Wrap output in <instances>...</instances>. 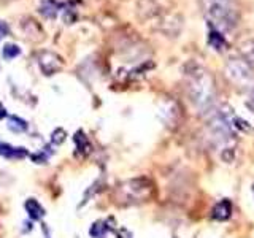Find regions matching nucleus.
Instances as JSON below:
<instances>
[{
	"instance_id": "4468645a",
	"label": "nucleus",
	"mask_w": 254,
	"mask_h": 238,
	"mask_svg": "<svg viewBox=\"0 0 254 238\" xmlns=\"http://www.w3.org/2000/svg\"><path fill=\"white\" fill-rule=\"evenodd\" d=\"M170 105H172V102L169 100V103H167V107H162L161 108V116H165L164 118V122L169 125V124H175L177 122V118H178V111L177 110H172L170 108Z\"/></svg>"
},
{
	"instance_id": "f257e3e1",
	"label": "nucleus",
	"mask_w": 254,
	"mask_h": 238,
	"mask_svg": "<svg viewBox=\"0 0 254 238\" xmlns=\"http://www.w3.org/2000/svg\"><path fill=\"white\" fill-rule=\"evenodd\" d=\"M188 94L190 102L194 103V107L198 111H202V113L211 111L214 105V97H216L213 76L203 68H194L189 73Z\"/></svg>"
},
{
	"instance_id": "20e7f679",
	"label": "nucleus",
	"mask_w": 254,
	"mask_h": 238,
	"mask_svg": "<svg viewBox=\"0 0 254 238\" xmlns=\"http://www.w3.org/2000/svg\"><path fill=\"white\" fill-rule=\"evenodd\" d=\"M226 75L230 81L237 84H246L253 76V70L246 59H230L226 63Z\"/></svg>"
},
{
	"instance_id": "7ed1b4c3",
	"label": "nucleus",
	"mask_w": 254,
	"mask_h": 238,
	"mask_svg": "<svg viewBox=\"0 0 254 238\" xmlns=\"http://www.w3.org/2000/svg\"><path fill=\"white\" fill-rule=\"evenodd\" d=\"M156 187L148 178H132L119 182L115 189V202L121 206L140 205L154 197Z\"/></svg>"
},
{
	"instance_id": "aec40b11",
	"label": "nucleus",
	"mask_w": 254,
	"mask_h": 238,
	"mask_svg": "<svg viewBox=\"0 0 254 238\" xmlns=\"http://www.w3.org/2000/svg\"><path fill=\"white\" fill-rule=\"evenodd\" d=\"M6 34H8V26H6V22L0 21V40H2Z\"/></svg>"
},
{
	"instance_id": "423d86ee",
	"label": "nucleus",
	"mask_w": 254,
	"mask_h": 238,
	"mask_svg": "<svg viewBox=\"0 0 254 238\" xmlns=\"http://www.w3.org/2000/svg\"><path fill=\"white\" fill-rule=\"evenodd\" d=\"M232 211H234L232 202L227 200V198H222V200H219L216 205L213 206V210H211V218H213L214 221L224 222V221L230 219V216H232Z\"/></svg>"
},
{
	"instance_id": "6e6552de",
	"label": "nucleus",
	"mask_w": 254,
	"mask_h": 238,
	"mask_svg": "<svg viewBox=\"0 0 254 238\" xmlns=\"http://www.w3.org/2000/svg\"><path fill=\"white\" fill-rule=\"evenodd\" d=\"M0 156L6 159H24L29 156L27 148L22 146H13L5 141H0Z\"/></svg>"
},
{
	"instance_id": "9b49d317",
	"label": "nucleus",
	"mask_w": 254,
	"mask_h": 238,
	"mask_svg": "<svg viewBox=\"0 0 254 238\" xmlns=\"http://www.w3.org/2000/svg\"><path fill=\"white\" fill-rule=\"evenodd\" d=\"M62 8H64V3L56 2V0H43L42 5H40V13L48 19H54Z\"/></svg>"
},
{
	"instance_id": "4be33fe9",
	"label": "nucleus",
	"mask_w": 254,
	"mask_h": 238,
	"mask_svg": "<svg viewBox=\"0 0 254 238\" xmlns=\"http://www.w3.org/2000/svg\"><path fill=\"white\" fill-rule=\"evenodd\" d=\"M253 195H254V184H253Z\"/></svg>"
},
{
	"instance_id": "f03ea898",
	"label": "nucleus",
	"mask_w": 254,
	"mask_h": 238,
	"mask_svg": "<svg viewBox=\"0 0 254 238\" xmlns=\"http://www.w3.org/2000/svg\"><path fill=\"white\" fill-rule=\"evenodd\" d=\"M200 5L210 29L222 34L237 26L238 8L235 0H200Z\"/></svg>"
},
{
	"instance_id": "a211bd4d",
	"label": "nucleus",
	"mask_w": 254,
	"mask_h": 238,
	"mask_svg": "<svg viewBox=\"0 0 254 238\" xmlns=\"http://www.w3.org/2000/svg\"><path fill=\"white\" fill-rule=\"evenodd\" d=\"M245 107L248 108L251 113H254V86L251 87V91L248 92V97L245 100Z\"/></svg>"
},
{
	"instance_id": "f3484780",
	"label": "nucleus",
	"mask_w": 254,
	"mask_h": 238,
	"mask_svg": "<svg viewBox=\"0 0 254 238\" xmlns=\"http://www.w3.org/2000/svg\"><path fill=\"white\" fill-rule=\"evenodd\" d=\"M65 137H67V133L64 129H56L53 133H51V143L56 146H59L62 145L64 141H65Z\"/></svg>"
},
{
	"instance_id": "f8f14e48",
	"label": "nucleus",
	"mask_w": 254,
	"mask_h": 238,
	"mask_svg": "<svg viewBox=\"0 0 254 238\" xmlns=\"http://www.w3.org/2000/svg\"><path fill=\"white\" fill-rule=\"evenodd\" d=\"M208 43L211 48H214V50H222L226 45V40H224V35L221 34V32L218 30H213L210 29V35H208Z\"/></svg>"
},
{
	"instance_id": "0eeeda50",
	"label": "nucleus",
	"mask_w": 254,
	"mask_h": 238,
	"mask_svg": "<svg viewBox=\"0 0 254 238\" xmlns=\"http://www.w3.org/2000/svg\"><path fill=\"white\" fill-rule=\"evenodd\" d=\"M73 141H75V145H76V156L78 157H87L91 154V151H92V145H91V141L89 138L86 137V133L83 130H78L75 133V137H73Z\"/></svg>"
},
{
	"instance_id": "9d476101",
	"label": "nucleus",
	"mask_w": 254,
	"mask_h": 238,
	"mask_svg": "<svg viewBox=\"0 0 254 238\" xmlns=\"http://www.w3.org/2000/svg\"><path fill=\"white\" fill-rule=\"evenodd\" d=\"M113 222V219H99L95 221L89 229V235L92 238H105L108 232L113 230V226L110 224Z\"/></svg>"
},
{
	"instance_id": "dca6fc26",
	"label": "nucleus",
	"mask_w": 254,
	"mask_h": 238,
	"mask_svg": "<svg viewBox=\"0 0 254 238\" xmlns=\"http://www.w3.org/2000/svg\"><path fill=\"white\" fill-rule=\"evenodd\" d=\"M3 59L6 60H13L14 58H18V56L21 54V50L18 45H13V43H8L3 46Z\"/></svg>"
},
{
	"instance_id": "39448f33",
	"label": "nucleus",
	"mask_w": 254,
	"mask_h": 238,
	"mask_svg": "<svg viewBox=\"0 0 254 238\" xmlns=\"http://www.w3.org/2000/svg\"><path fill=\"white\" fill-rule=\"evenodd\" d=\"M37 62L40 65V70L43 71V75L50 76V75H54L58 73V71L62 70L64 67V60L59 54H56L53 51H42L38 56H37Z\"/></svg>"
},
{
	"instance_id": "2eb2a0df",
	"label": "nucleus",
	"mask_w": 254,
	"mask_h": 238,
	"mask_svg": "<svg viewBox=\"0 0 254 238\" xmlns=\"http://www.w3.org/2000/svg\"><path fill=\"white\" fill-rule=\"evenodd\" d=\"M51 149H53V148H51L50 145L43 146L42 149L38 151L37 154L32 156V161H34L35 164H46V162H48V159H50V157L53 156V153H54V151H51Z\"/></svg>"
},
{
	"instance_id": "ddd939ff",
	"label": "nucleus",
	"mask_w": 254,
	"mask_h": 238,
	"mask_svg": "<svg viewBox=\"0 0 254 238\" xmlns=\"http://www.w3.org/2000/svg\"><path fill=\"white\" fill-rule=\"evenodd\" d=\"M27 127V122L18 116H10V119H8V129L13 132H26Z\"/></svg>"
},
{
	"instance_id": "412c9836",
	"label": "nucleus",
	"mask_w": 254,
	"mask_h": 238,
	"mask_svg": "<svg viewBox=\"0 0 254 238\" xmlns=\"http://www.w3.org/2000/svg\"><path fill=\"white\" fill-rule=\"evenodd\" d=\"M43 232H45V237H46V238H51V235H50V230H48V227H46L45 224H43Z\"/></svg>"
},
{
	"instance_id": "1a4fd4ad",
	"label": "nucleus",
	"mask_w": 254,
	"mask_h": 238,
	"mask_svg": "<svg viewBox=\"0 0 254 238\" xmlns=\"http://www.w3.org/2000/svg\"><path fill=\"white\" fill-rule=\"evenodd\" d=\"M24 208H26L27 216L32 221H42L45 218V214H46L43 205L40 203L38 200H35V198H27V200L24 202Z\"/></svg>"
},
{
	"instance_id": "6ab92c4d",
	"label": "nucleus",
	"mask_w": 254,
	"mask_h": 238,
	"mask_svg": "<svg viewBox=\"0 0 254 238\" xmlns=\"http://www.w3.org/2000/svg\"><path fill=\"white\" fill-rule=\"evenodd\" d=\"M115 235H116V238H133L132 232L129 229H126V227L115 229Z\"/></svg>"
}]
</instances>
